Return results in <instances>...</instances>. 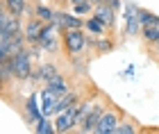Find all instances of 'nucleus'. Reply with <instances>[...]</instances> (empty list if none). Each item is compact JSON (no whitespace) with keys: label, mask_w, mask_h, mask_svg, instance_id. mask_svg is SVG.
<instances>
[{"label":"nucleus","mask_w":159,"mask_h":134,"mask_svg":"<svg viewBox=\"0 0 159 134\" xmlns=\"http://www.w3.org/2000/svg\"><path fill=\"white\" fill-rule=\"evenodd\" d=\"M34 132H39V134H52V132H57V127L48 121V116H46V118L37 125V127H34Z\"/></svg>","instance_id":"24"},{"label":"nucleus","mask_w":159,"mask_h":134,"mask_svg":"<svg viewBox=\"0 0 159 134\" xmlns=\"http://www.w3.org/2000/svg\"><path fill=\"white\" fill-rule=\"evenodd\" d=\"M77 116H80V102H73L68 109L59 111V114H57V121H55L57 134H68L77 125Z\"/></svg>","instance_id":"3"},{"label":"nucleus","mask_w":159,"mask_h":134,"mask_svg":"<svg viewBox=\"0 0 159 134\" xmlns=\"http://www.w3.org/2000/svg\"><path fill=\"white\" fill-rule=\"evenodd\" d=\"M123 20H125V34H127V37H136V34H141L143 25H141V18H139V7H136L134 2H127L125 5Z\"/></svg>","instance_id":"5"},{"label":"nucleus","mask_w":159,"mask_h":134,"mask_svg":"<svg viewBox=\"0 0 159 134\" xmlns=\"http://www.w3.org/2000/svg\"><path fill=\"white\" fill-rule=\"evenodd\" d=\"M59 98L61 96L52 93L48 87L41 91V111H43V116H52L55 114V107H57V102H59Z\"/></svg>","instance_id":"14"},{"label":"nucleus","mask_w":159,"mask_h":134,"mask_svg":"<svg viewBox=\"0 0 159 134\" xmlns=\"http://www.w3.org/2000/svg\"><path fill=\"white\" fill-rule=\"evenodd\" d=\"M61 37H64V48H66V52H70V55L84 52V48L89 46V39H86V34L82 32V27H77V30H66Z\"/></svg>","instance_id":"4"},{"label":"nucleus","mask_w":159,"mask_h":134,"mask_svg":"<svg viewBox=\"0 0 159 134\" xmlns=\"http://www.w3.org/2000/svg\"><path fill=\"white\" fill-rule=\"evenodd\" d=\"M84 27H86V30H89L91 34H96V37H102V34L107 32V27H105L102 23H100V20H98L96 16H91L89 20H86V23H84Z\"/></svg>","instance_id":"20"},{"label":"nucleus","mask_w":159,"mask_h":134,"mask_svg":"<svg viewBox=\"0 0 159 134\" xmlns=\"http://www.w3.org/2000/svg\"><path fill=\"white\" fill-rule=\"evenodd\" d=\"M96 50L98 52H109V50H114V43L109 39H105V34H102V37H98V41H96Z\"/></svg>","instance_id":"25"},{"label":"nucleus","mask_w":159,"mask_h":134,"mask_svg":"<svg viewBox=\"0 0 159 134\" xmlns=\"http://www.w3.org/2000/svg\"><path fill=\"white\" fill-rule=\"evenodd\" d=\"M43 27H46V23L39 18V16H32L25 20V27H23V34H25V41L27 46H39L41 41V34H43Z\"/></svg>","instance_id":"7"},{"label":"nucleus","mask_w":159,"mask_h":134,"mask_svg":"<svg viewBox=\"0 0 159 134\" xmlns=\"http://www.w3.org/2000/svg\"><path fill=\"white\" fill-rule=\"evenodd\" d=\"M11 66H14V80H30L34 77V68H32V50H20L18 55H14Z\"/></svg>","instance_id":"1"},{"label":"nucleus","mask_w":159,"mask_h":134,"mask_svg":"<svg viewBox=\"0 0 159 134\" xmlns=\"http://www.w3.org/2000/svg\"><path fill=\"white\" fill-rule=\"evenodd\" d=\"M80 2H84V0H70V5H80Z\"/></svg>","instance_id":"28"},{"label":"nucleus","mask_w":159,"mask_h":134,"mask_svg":"<svg viewBox=\"0 0 159 134\" xmlns=\"http://www.w3.org/2000/svg\"><path fill=\"white\" fill-rule=\"evenodd\" d=\"M34 16H39L43 23H52V16H55V11L50 9L48 5H37L34 7Z\"/></svg>","instance_id":"22"},{"label":"nucleus","mask_w":159,"mask_h":134,"mask_svg":"<svg viewBox=\"0 0 159 134\" xmlns=\"http://www.w3.org/2000/svg\"><path fill=\"white\" fill-rule=\"evenodd\" d=\"M136 132H139L136 123H132V121H120L114 134H136Z\"/></svg>","instance_id":"23"},{"label":"nucleus","mask_w":159,"mask_h":134,"mask_svg":"<svg viewBox=\"0 0 159 134\" xmlns=\"http://www.w3.org/2000/svg\"><path fill=\"white\" fill-rule=\"evenodd\" d=\"M118 123H120L118 111L116 109H105L102 118H100L98 125H96V134H114L116 127H118Z\"/></svg>","instance_id":"9"},{"label":"nucleus","mask_w":159,"mask_h":134,"mask_svg":"<svg viewBox=\"0 0 159 134\" xmlns=\"http://www.w3.org/2000/svg\"><path fill=\"white\" fill-rule=\"evenodd\" d=\"M46 87L52 91V93H57V96H66L68 93V84H66V80H64V77H57V80H52V82H48Z\"/></svg>","instance_id":"19"},{"label":"nucleus","mask_w":159,"mask_h":134,"mask_svg":"<svg viewBox=\"0 0 159 134\" xmlns=\"http://www.w3.org/2000/svg\"><path fill=\"white\" fill-rule=\"evenodd\" d=\"M139 18H141V25L143 27H150V25H157L159 23V16L150 9H139Z\"/></svg>","instance_id":"21"},{"label":"nucleus","mask_w":159,"mask_h":134,"mask_svg":"<svg viewBox=\"0 0 159 134\" xmlns=\"http://www.w3.org/2000/svg\"><path fill=\"white\" fill-rule=\"evenodd\" d=\"M27 48V41H25V34H14V37L0 41V57H14V55H18L20 50H25Z\"/></svg>","instance_id":"6"},{"label":"nucleus","mask_w":159,"mask_h":134,"mask_svg":"<svg viewBox=\"0 0 159 134\" xmlns=\"http://www.w3.org/2000/svg\"><path fill=\"white\" fill-rule=\"evenodd\" d=\"M25 111H27V116H30V123H32V127H37V125L43 121V111L39 109V98L37 93H32L30 98H27V102H25Z\"/></svg>","instance_id":"13"},{"label":"nucleus","mask_w":159,"mask_h":134,"mask_svg":"<svg viewBox=\"0 0 159 134\" xmlns=\"http://www.w3.org/2000/svg\"><path fill=\"white\" fill-rule=\"evenodd\" d=\"M155 50H157V52H159V43H155Z\"/></svg>","instance_id":"29"},{"label":"nucleus","mask_w":159,"mask_h":134,"mask_svg":"<svg viewBox=\"0 0 159 134\" xmlns=\"http://www.w3.org/2000/svg\"><path fill=\"white\" fill-rule=\"evenodd\" d=\"M91 16H96L100 23L107 27V30H111L114 23H116V9H114L109 2H100V5H96V7H93V14H91Z\"/></svg>","instance_id":"10"},{"label":"nucleus","mask_w":159,"mask_h":134,"mask_svg":"<svg viewBox=\"0 0 159 134\" xmlns=\"http://www.w3.org/2000/svg\"><path fill=\"white\" fill-rule=\"evenodd\" d=\"M59 30L52 25V23H46V27H43V34H41V41L39 46L43 48L46 52H55L57 50V37H59Z\"/></svg>","instance_id":"11"},{"label":"nucleus","mask_w":159,"mask_h":134,"mask_svg":"<svg viewBox=\"0 0 159 134\" xmlns=\"http://www.w3.org/2000/svg\"><path fill=\"white\" fill-rule=\"evenodd\" d=\"M2 7L7 11L16 14V16H23L27 9V0H2Z\"/></svg>","instance_id":"16"},{"label":"nucleus","mask_w":159,"mask_h":134,"mask_svg":"<svg viewBox=\"0 0 159 134\" xmlns=\"http://www.w3.org/2000/svg\"><path fill=\"white\" fill-rule=\"evenodd\" d=\"M105 105L102 102H93V107H91V111H89V116H86V121H84V125H82V134H89V132H96V125H98V121L102 118V114H105Z\"/></svg>","instance_id":"12"},{"label":"nucleus","mask_w":159,"mask_h":134,"mask_svg":"<svg viewBox=\"0 0 159 134\" xmlns=\"http://www.w3.org/2000/svg\"><path fill=\"white\" fill-rule=\"evenodd\" d=\"M93 5L91 0H84V2H80V5H73V11L75 14H93Z\"/></svg>","instance_id":"26"},{"label":"nucleus","mask_w":159,"mask_h":134,"mask_svg":"<svg viewBox=\"0 0 159 134\" xmlns=\"http://www.w3.org/2000/svg\"><path fill=\"white\" fill-rule=\"evenodd\" d=\"M52 25H55L61 34L66 32V30H77V27H84L82 20H80L77 16H73V14H68V11H55Z\"/></svg>","instance_id":"8"},{"label":"nucleus","mask_w":159,"mask_h":134,"mask_svg":"<svg viewBox=\"0 0 159 134\" xmlns=\"http://www.w3.org/2000/svg\"><path fill=\"white\" fill-rule=\"evenodd\" d=\"M57 77H61V75H59V70H57V66H52V64H43L39 68V73H37V80H41L43 84L57 80Z\"/></svg>","instance_id":"15"},{"label":"nucleus","mask_w":159,"mask_h":134,"mask_svg":"<svg viewBox=\"0 0 159 134\" xmlns=\"http://www.w3.org/2000/svg\"><path fill=\"white\" fill-rule=\"evenodd\" d=\"M23 27L25 25H20V16L7 11L2 7V11H0V41L14 37V34H20V32H23Z\"/></svg>","instance_id":"2"},{"label":"nucleus","mask_w":159,"mask_h":134,"mask_svg":"<svg viewBox=\"0 0 159 134\" xmlns=\"http://www.w3.org/2000/svg\"><path fill=\"white\" fill-rule=\"evenodd\" d=\"M107 2H109V5H111L114 9H116V11L120 9V0H107Z\"/></svg>","instance_id":"27"},{"label":"nucleus","mask_w":159,"mask_h":134,"mask_svg":"<svg viewBox=\"0 0 159 134\" xmlns=\"http://www.w3.org/2000/svg\"><path fill=\"white\" fill-rule=\"evenodd\" d=\"M141 34H143V41H146V43H150V46L159 43V23L150 25V27H143Z\"/></svg>","instance_id":"18"},{"label":"nucleus","mask_w":159,"mask_h":134,"mask_svg":"<svg viewBox=\"0 0 159 134\" xmlns=\"http://www.w3.org/2000/svg\"><path fill=\"white\" fill-rule=\"evenodd\" d=\"M11 77H14L11 59H9V57H0V80H2V84H7Z\"/></svg>","instance_id":"17"}]
</instances>
